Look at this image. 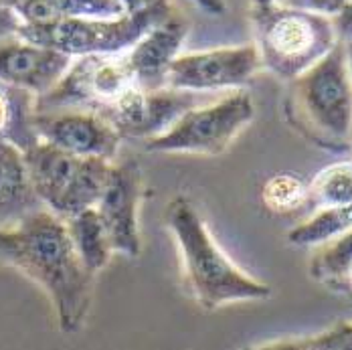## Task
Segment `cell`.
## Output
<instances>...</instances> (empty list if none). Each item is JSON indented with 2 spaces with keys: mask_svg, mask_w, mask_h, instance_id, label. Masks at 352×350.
<instances>
[{
  "mask_svg": "<svg viewBox=\"0 0 352 350\" xmlns=\"http://www.w3.org/2000/svg\"><path fill=\"white\" fill-rule=\"evenodd\" d=\"M0 263L19 270L49 296L65 334L83 326L96 276L77 257L63 219L41 209L10 229H0Z\"/></svg>",
  "mask_w": 352,
  "mask_h": 350,
  "instance_id": "cell-1",
  "label": "cell"
},
{
  "mask_svg": "<svg viewBox=\"0 0 352 350\" xmlns=\"http://www.w3.org/2000/svg\"><path fill=\"white\" fill-rule=\"evenodd\" d=\"M166 227L180 251L186 283L205 310H219L233 302L267 300L272 296L267 283L247 276L223 253L186 197H176L168 203Z\"/></svg>",
  "mask_w": 352,
  "mask_h": 350,
  "instance_id": "cell-2",
  "label": "cell"
},
{
  "mask_svg": "<svg viewBox=\"0 0 352 350\" xmlns=\"http://www.w3.org/2000/svg\"><path fill=\"white\" fill-rule=\"evenodd\" d=\"M294 128L312 144L332 152L352 148V79L344 43L294 79L287 100Z\"/></svg>",
  "mask_w": 352,
  "mask_h": 350,
  "instance_id": "cell-3",
  "label": "cell"
},
{
  "mask_svg": "<svg viewBox=\"0 0 352 350\" xmlns=\"http://www.w3.org/2000/svg\"><path fill=\"white\" fill-rule=\"evenodd\" d=\"M251 27L261 65L294 81L338 43L332 19L283 4L251 6Z\"/></svg>",
  "mask_w": 352,
  "mask_h": 350,
  "instance_id": "cell-4",
  "label": "cell"
},
{
  "mask_svg": "<svg viewBox=\"0 0 352 350\" xmlns=\"http://www.w3.org/2000/svg\"><path fill=\"white\" fill-rule=\"evenodd\" d=\"M170 14H175V8L166 2L142 12H126L120 19H59L45 25H21L16 35L29 43L55 49L71 59L120 55Z\"/></svg>",
  "mask_w": 352,
  "mask_h": 350,
  "instance_id": "cell-5",
  "label": "cell"
},
{
  "mask_svg": "<svg viewBox=\"0 0 352 350\" xmlns=\"http://www.w3.org/2000/svg\"><path fill=\"white\" fill-rule=\"evenodd\" d=\"M23 156L38 201L63 221L98 205L113 164L73 156L47 142H36Z\"/></svg>",
  "mask_w": 352,
  "mask_h": 350,
  "instance_id": "cell-6",
  "label": "cell"
},
{
  "mask_svg": "<svg viewBox=\"0 0 352 350\" xmlns=\"http://www.w3.org/2000/svg\"><path fill=\"white\" fill-rule=\"evenodd\" d=\"M255 118V102L235 89L214 104H201L182 113L160 136L146 142V152L219 156Z\"/></svg>",
  "mask_w": 352,
  "mask_h": 350,
  "instance_id": "cell-7",
  "label": "cell"
},
{
  "mask_svg": "<svg viewBox=\"0 0 352 350\" xmlns=\"http://www.w3.org/2000/svg\"><path fill=\"white\" fill-rule=\"evenodd\" d=\"M134 85V73L130 69L126 53L77 57L61 81L49 94L36 98V111H98Z\"/></svg>",
  "mask_w": 352,
  "mask_h": 350,
  "instance_id": "cell-8",
  "label": "cell"
},
{
  "mask_svg": "<svg viewBox=\"0 0 352 350\" xmlns=\"http://www.w3.org/2000/svg\"><path fill=\"white\" fill-rule=\"evenodd\" d=\"M261 67L255 45L180 53L168 69L166 87L195 94L241 89Z\"/></svg>",
  "mask_w": 352,
  "mask_h": 350,
  "instance_id": "cell-9",
  "label": "cell"
},
{
  "mask_svg": "<svg viewBox=\"0 0 352 350\" xmlns=\"http://www.w3.org/2000/svg\"><path fill=\"white\" fill-rule=\"evenodd\" d=\"M35 132L47 142L79 158H102L113 162L122 136L106 120L89 109L36 111Z\"/></svg>",
  "mask_w": 352,
  "mask_h": 350,
  "instance_id": "cell-10",
  "label": "cell"
},
{
  "mask_svg": "<svg viewBox=\"0 0 352 350\" xmlns=\"http://www.w3.org/2000/svg\"><path fill=\"white\" fill-rule=\"evenodd\" d=\"M142 190V171L134 160L111 164L96 210L106 227L113 253L126 257H138L142 253L138 225Z\"/></svg>",
  "mask_w": 352,
  "mask_h": 350,
  "instance_id": "cell-11",
  "label": "cell"
},
{
  "mask_svg": "<svg viewBox=\"0 0 352 350\" xmlns=\"http://www.w3.org/2000/svg\"><path fill=\"white\" fill-rule=\"evenodd\" d=\"M73 59L19 35L0 39V81L35 98L49 94L67 73Z\"/></svg>",
  "mask_w": 352,
  "mask_h": 350,
  "instance_id": "cell-12",
  "label": "cell"
},
{
  "mask_svg": "<svg viewBox=\"0 0 352 350\" xmlns=\"http://www.w3.org/2000/svg\"><path fill=\"white\" fill-rule=\"evenodd\" d=\"M186 33V23L175 12L160 25L152 27L134 47L126 51L134 81L140 89L156 91L166 87L168 69L180 55Z\"/></svg>",
  "mask_w": 352,
  "mask_h": 350,
  "instance_id": "cell-13",
  "label": "cell"
},
{
  "mask_svg": "<svg viewBox=\"0 0 352 350\" xmlns=\"http://www.w3.org/2000/svg\"><path fill=\"white\" fill-rule=\"evenodd\" d=\"M45 209L31 184L23 150L0 140V229H10Z\"/></svg>",
  "mask_w": 352,
  "mask_h": 350,
  "instance_id": "cell-14",
  "label": "cell"
},
{
  "mask_svg": "<svg viewBox=\"0 0 352 350\" xmlns=\"http://www.w3.org/2000/svg\"><path fill=\"white\" fill-rule=\"evenodd\" d=\"M21 25H45L59 19H120V0H21L12 6Z\"/></svg>",
  "mask_w": 352,
  "mask_h": 350,
  "instance_id": "cell-15",
  "label": "cell"
},
{
  "mask_svg": "<svg viewBox=\"0 0 352 350\" xmlns=\"http://www.w3.org/2000/svg\"><path fill=\"white\" fill-rule=\"evenodd\" d=\"M35 116L36 98L33 94L0 81V140L23 152L33 148L38 142Z\"/></svg>",
  "mask_w": 352,
  "mask_h": 350,
  "instance_id": "cell-16",
  "label": "cell"
},
{
  "mask_svg": "<svg viewBox=\"0 0 352 350\" xmlns=\"http://www.w3.org/2000/svg\"><path fill=\"white\" fill-rule=\"evenodd\" d=\"M65 225H67L71 243L75 247V253L81 259V263L94 276L100 274L109 263L113 249H111L106 227L96 207L73 215L65 221Z\"/></svg>",
  "mask_w": 352,
  "mask_h": 350,
  "instance_id": "cell-17",
  "label": "cell"
},
{
  "mask_svg": "<svg viewBox=\"0 0 352 350\" xmlns=\"http://www.w3.org/2000/svg\"><path fill=\"white\" fill-rule=\"evenodd\" d=\"M352 229V203L342 207L318 209L308 221L287 233V241L296 247L326 245Z\"/></svg>",
  "mask_w": 352,
  "mask_h": 350,
  "instance_id": "cell-18",
  "label": "cell"
},
{
  "mask_svg": "<svg viewBox=\"0 0 352 350\" xmlns=\"http://www.w3.org/2000/svg\"><path fill=\"white\" fill-rule=\"evenodd\" d=\"M308 203L318 209L352 203V162L342 160L322 168L308 182Z\"/></svg>",
  "mask_w": 352,
  "mask_h": 350,
  "instance_id": "cell-19",
  "label": "cell"
},
{
  "mask_svg": "<svg viewBox=\"0 0 352 350\" xmlns=\"http://www.w3.org/2000/svg\"><path fill=\"white\" fill-rule=\"evenodd\" d=\"M263 207L276 215H287L308 205V182L292 173L272 175L261 188Z\"/></svg>",
  "mask_w": 352,
  "mask_h": 350,
  "instance_id": "cell-20",
  "label": "cell"
},
{
  "mask_svg": "<svg viewBox=\"0 0 352 350\" xmlns=\"http://www.w3.org/2000/svg\"><path fill=\"white\" fill-rule=\"evenodd\" d=\"M349 263H352V229L322 247L310 263V276L324 285L334 287Z\"/></svg>",
  "mask_w": 352,
  "mask_h": 350,
  "instance_id": "cell-21",
  "label": "cell"
},
{
  "mask_svg": "<svg viewBox=\"0 0 352 350\" xmlns=\"http://www.w3.org/2000/svg\"><path fill=\"white\" fill-rule=\"evenodd\" d=\"M308 350H352V322H338L308 338Z\"/></svg>",
  "mask_w": 352,
  "mask_h": 350,
  "instance_id": "cell-22",
  "label": "cell"
},
{
  "mask_svg": "<svg viewBox=\"0 0 352 350\" xmlns=\"http://www.w3.org/2000/svg\"><path fill=\"white\" fill-rule=\"evenodd\" d=\"M276 4L300 8V10H310V12H318V14L332 19L344 6V0H278Z\"/></svg>",
  "mask_w": 352,
  "mask_h": 350,
  "instance_id": "cell-23",
  "label": "cell"
},
{
  "mask_svg": "<svg viewBox=\"0 0 352 350\" xmlns=\"http://www.w3.org/2000/svg\"><path fill=\"white\" fill-rule=\"evenodd\" d=\"M332 25H334L338 41L342 43L352 41V0H346L344 6L332 17Z\"/></svg>",
  "mask_w": 352,
  "mask_h": 350,
  "instance_id": "cell-24",
  "label": "cell"
},
{
  "mask_svg": "<svg viewBox=\"0 0 352 350\" xmlns=\"http://www.w3.org/2000/svg\"><path fill=\"white\" fill-rule=\"evenodd\" d=\"M19 27H21V21L14 14V10L4 6V4H0V39L16 35Z\"/></svg>",
  "mask_w": 352,
  "mask_h": 350,
  "instance_id": "cell-25",
  "label": "cell"
},
{
  "mask_svg": "<svg viewBox=\"0 0 352 350\" xmlns=\"http://www.w3.org/2000/svg\"><path fill=\"white\" fill-rule=\"evenodd\" d=\"M249 350H308V338L280 340V342H270V344H263V347H253Z\"/></svg>",
  "mask_w": 352,
  "mask_h": 350,
  "instance_id": "cell-26",
  "label": "cell"
},
{
  "mask_svg": "<svg viewBox=\"0 0 352 350\" xmlns=\"http://www.w3.org/2000/svg\"><path fill=\"white\" fill-rule=\"evenodd\" d=\"M120 2L124 4L126 12H142V10H148V8L166 4L168 0H120Z\"/></svg>",
  "mask_w": 352,
  "mask_h": 350,
  "instance_id": "cell-27",
  "label": "cell"
},
{
  "mask_svg": "<svg viewBox=\"0 0 352 350\" xmlns=\"http://www.w3.org/2000/svg\"><path fill=\"white\" fill-rule=\"evenodd\" d=\"M197 6H201L207 14L212 17H223L227 12V4L225 0H192Z\"/></svg>",
  "mask_w": 352,
  "mask_h": 350,
  "instance_id": "cell-28",
  "label": "cell"
},
{
  "mask_svg": "<svg viewBox=\"0 0 352 350\" xmlns=\"http://www.w3.org/2000/svg\"><path fill=\"white\" fill-rule=\"evenodd\" d=\"M334 289H338V292H344V294L352 296V263H349V267L342 272V276H340V280L336 281Z\"/></svg>",
  "mask_w": 352,
  "mask_h": 350,
  "instance_id": "cell-29",
  "label": "cell"
},
{
  "mask_svg": "<svg viewBox=\"0 0 352 350\" xmlns=\"http://www.w3.org/2000/svg\"><path fill=\"white\" fill-rule=\"evenodd\" d=\"M344 53H346V65H349V73H351L352 79V41L344 43Z\"/></svg>",
  "mask_w": 352,
  "mask_h": 350,
  "instance_id": "cell-30",
  "label": "cell"
},
{
  "mask_svg": "<svg viewBox=\"0 0 352 350\" xmlns=\"http://www.w3.org/2000/svg\"><path fill=\"white\" fill-rule=\"evenodd\" d=\"M251 6H267V4H276L278 0H249Z\"/></svg>",
  "mask_w": 352,
  "mask_h": 350,
  "instance_id": "cell-31",
  "label": "cell"
},
{
  "mask_svg": "<svg viewBox=\"0 0 352 350\" xmlns=\"http://www.w3.org/2000/svg\"><path fill=\"white\" fill-rule=\"evenodd\" d=\"M16 2H21V0H0V4H4V6H8V8H12Z\"/></svg>",
  "mask_w": 352,
  "mask_h": 350,
  "instance_id": "cell-32",
  "label": "cell"
},
{
  "mask_svg": "<svg viewBox=\"0 0 352 350\" xmlns=\"http://www.w3.org/2000/svg\"><path fill=\"white\" fill-rule=\"evenodd\" d=\"M344 2H346V0H344Z\"/></svg>",
  "mask_w": 352,
  "mask_h": 350,
  "instance_id": "cell-33",
  "label": "cell"
}]
</instances>
